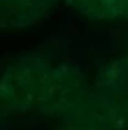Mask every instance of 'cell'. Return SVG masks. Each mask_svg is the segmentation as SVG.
I'll list each match as a JSON object with an SVG mask.
<instances>
[{
  "instance_id": "1",
  "label": "cell",
  "mask_w": 128,
  "mask_h": 130,
  "mask_svg": "<svg viewBox=\"0 0 128 130\" xmlns=\"http://www.w3.org/2000/svg\"><path fill=\"white\" fill-rule=\"evenodd\" d=\"M53 70L45 62L26 58L9 67L2 78V103L16 111L40 105Z\"/></svg>"
},
{
  "instance_id": "2",
  "label": "cell",
  "mask_w": 128,
  "mask_h": 130,
  "mask_svg": "<svg viewBox=\"0 0 128 130\" xmlns=\"http://www.w3.org/2000/svg\"><path fill=\"white\" fill-rule=\"evenodd\" d=\"M83 81L81 75L69 67L52 72L49 82L40 103V108L49 113L73 110L82 99Z\"/></svg>"
},
{
  "instance_id": "3",
  "label": "cell",
  "mask_w": 128,
  "mask_h": 130,
  "mask_svg": "<svg viewBox=\"0 0 128 130\" xmlns=\"http://www.w3.org/2000/svg\"><path fill=\"white\" fill-rule=\"evenodd\" d=\"M97 94L111 108L118 126L128 124V58L116 62L101 74Z\"/></svg>"
},
{
  "instance_id": "4",
  "label": "cell",
  "mask_w": 128,
  "mask_h": 130,
  "mask_svg": "<svg viewBox=\"0 0 128 130\" xmlns=\"http://www.w3.org/2000/svg\"><path fill=\"white\" fill-rule=\"evenodd\" d=\"M57 0H1L2 25L7 27L26 26L36 22Z\"/></svg>"
},
{
  "instance_id": "5",
  "label": "cell",
  "mask_w": 128,
  "mask_h": 130,
  "mask_svg": "<svg viewBox=\"0 0 128 130\" xmlns=\"http://www.w3.org/2000/svg\"><path fill=\"white\" fill-rule=\"evenodd\" d=\"M80 13L97 18H128V0H67Z\"/></svg>"
}]
</instances>
